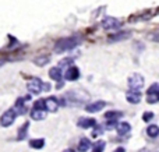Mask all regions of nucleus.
Returning <instances> with one entry per match:
<instances>
[{"label":"nucleus","instance_id":"obj_7","mask_svg":"<svg viewBox=\"0 0 159 152\" xmlns=\"http://www.w3.org/2000/svg\"><path fill=\"white\" fill-rule=\"evenodd\" d=\"M126 99L129 101L130 103H133V105H137V103H140V101H141V92H140V89H130V91L126 94Z\"/></svg>","mask_w":159,"mask_h":152},{"label":"nucleus","instance_id":"obj_4","mask_svg":"<svg viewBox=\"0 0 159 152\" xmlns=\"http://www.w3.org/2000/svg\"><path fill=\"white\" fill-rule=\"evenodd\" d=\"M129 87L130 89H141L144 87V77L141 74H138V73L133 74L129 78Z\"/></svg>","mask_w":159,"mask_h":152},{"label":"nucleus","instance_id":"obj_20","mask_svg":"<svg viewBox=\"0 0 159 152\" xmlns=\"http://www.w3.org/2000/svg\"><path fill=\"white\" fill-rule=\"evenodd\" d=\"M50 59L48 57V56H41V57H36L34 59V63L36 64V66H45V64L49 63Z\"/></svg>","mask_w":159,"mask_h":152},{"label":"nucleus","instance_id":"obj_26","mask_svg":"<svg viewBox=\"0 0 159 152\" xmlns=\"http://www.w3.org/2000/svg\"><path fill=\"white\" fill-rule=\"evenodd\" d=\"M143 119H144V122H149V120L154 119V113H152V112H145Z\"/></svg>","mask_w":159,"mask_h":152},{"label":"nucleus","instance_id":"obj_23","mask_svg":"<svg viewBox=\"0 0 159 152\" xmlns=\"http://www.w3.org/2000/svg\"><path fill=\"white\" fill-rule=\"evenodd\" d=\"M103 150H105V141H98L93 145L92 152H103Z\"/></svg>","mask_w":159,"mask_h":152},{"label":"nucleus","instance_id":"obj_5","mask_svg":"<svg viewBox=\"0 0 159 152\" xmlns=\"http://www.w3.org/2000/svg\"><path fill=\"white\" fill-rule=\"evenodd\" d=\"M147 102L152 103V105L159 102V84H154V85L148 89V94H147Z\"/></svg>","mask_w":159,"mask_h":152},{"label":"nucleus","instance_id":"obj_16","mask_svg":"<svg viewBox=\"0 0 159 152\" xmlns=\"http://www.w3.org/2000/svg\"><path fill=\"white\" fill-rule=\"evenodd\" d=\"M91 147H92V145H91V141L88 138H81L80 140V144H78V151L80 152H87Z\"/></svg>","mask_w":159,"mask_h":152},{"label":"nucleus","instance_id":"obj_12","mask_svg":"<svg viewBox=\"0 0 159 152\" xmlns=\"http://www.w3.org/2000/svg\"><path fill=\"white\" fill-rule=\"evenodd\" d=\"M77 126H78V127H81V128L95 127V126H96V120L95 119H88V117H82V119L78 120Z\"/></svg>","mask_w":159,"mask_h":152},{"label":"nucleus","instance_id":"obj_19","mask_svg":"<svg viewBox=\"0 0 159 152\" xmlns=\"http://www.w3.org/2000/svg\"><path fill=\"white\" fill-rule=\"evenodd\" d=\"M147 134H148L151 138H155V137L159 136V127H158L157 124L148 126V128H147Z\"/></svg>","mask_w":159,"mask_h":152},{"label":"nucleus","instance_id":"obj_3","mask_svg":"<svg viewBox=\"0 0 159 152\" xmlns=\"http://www.w3.org/2000/svg\"><path fill=\"white\" fill-rule=\"evenodd\" d=\"M27 88L31 94L38 95V94H41L42 89H43V84H42V81L39 80V78H31L27 84Z\"/></svg>","mask_w":159,"mask_h":152},{"label":"nucleus","instance_id":"obj_13","mask_svg":"<svg viewBox=\"0 0 159 152\" xmlns=\"http://www.w3.org/2000/svg\"><path fill=\"white\" fill-rule=\"evenodd\" d=\"M49 77L55 81H61L63 78V73H61L60 67H53V69L49 70Z\"/></svg>","mask_w":159,"mask_h":152},{"label":"nucleus","instance_id":"obj_10","mask_svg":"<svg viewBox=\"0 0 159 152\" xmlns=\"http://www.w3.org/2000/svg\"><path fill=\"white\" fill-rule=\"evenodd\" d=\"M105 106H106V102H103V101H96V102H93V103H88V105L85 106V110L89 112V113H95V112L102 110Z\"/></svg>","mask_w":159,"mask_h":152},{"label":"nucleus","instance_id":"obj_18","mask_svg":"<svg viewBox=\"0 0 159 152\" xmlns=\"http://www.w3.org/2000/svg\"><path fill=\"white\" fill-rule=\"evenodd\" d=\"M123 116V113L121 112H107L106 114H105V119L109 120V122H116L117 119H120V117Z\"/></svg>","mask_w":159,"mask_h":152},{"label":"nucleus","instance_id":"obj_11","mask_svg":"<svg viewBox=\"0 0 159 152\" xmlns=\"http://www.w3.org/2000/svg\"><path fill=\"white\" fill-rule=\"evenodd\" d=\"M59 106H60V103L55 96H49L45 99V108L49 112H56L59 109Z\"/></svg>","mask_w":159,"mask_h":152},{"label":"nucleus","instance_id":"obj_15","mask_svg":"<svg viewBox=\"0 0 159 152\" xmlns=\"http://www.w3.org/2000/svg\"><path fill=\"white\" fill-rule=\"evenodd\" d=\"M116 130H117V133L120 134V136H124V134H127L131 130V126H130L129 123H119V124L116 126Z\"/></svg>","mask_w":159,"mask_h":152},{"label":"nucleus","instance_id":"obj_17","mask_svg":"<svg viewBox=\"0 0 159 152\" xmlns=\"http://www.w3.org/2000/svg\"><path fill=\"white\" fill-rule=\"evenodd\" d=\"M31 148L34 150H41V148L45 147V140L43 138H35V140H31L30 141Z\"/></svg>","mask_w":159,"mask_h":152},{"label":"nucleus","instance_id":"obj_8","mask_svg":"<svg viewBox=\"0 0 159 152\" xmlns=\"http://www.w3.org/2000/svg\"><path fill=\"white\" fill-rule=\"evenodd\" d=\"M64 78H66L67 81H75V80H78L80 78V70H78V67H69V69L66 70V73H64V75H63Z\"/></svg>","mask_w":159,"mask_h":152},{"label":"nucleus","instance_id":"obj_1","mask_svg":"<svg viewBox=\"0 0 159 152\" xmlns=\"http://www.w3.org/2000/svg\"><path fill=\"white\" fill-rule=\"evenodd\" d=\"M81 36L80 35H73V36H67V38H61L59 39L55 43V52L56 53H63L66 50H71L75 46H78L81 43Z\"/></svg>","mask_w":159,"mask_h":152},{"label":"nucleus","instance_id":"obj_6","mask_svg":"<svg viewBox=\"0 0 159 152\" xmlns=\"http://www.w3.org/2000/svg\"><path fill=\"white\" fill-rule=\"evenodd\" d=\"M119 27H120V21L115 17H105L102 20V28L105 29H116Z\"/></svg>","mask_w":159,"mask_h":152},{"label":"nucleus","instance_id":"obj_25","mask_svg":"<svg viewBox=\"0 0 159 152\" xmlns=\"http://www.w3.org/2000/svg\"><path fill=\"white\" fill-rule=\"evenodd\" d=\"M34 108L36 109H45V99H39L34 103Z\"/></svg>","mask_w":159,"mask_h":152},{"label":"nucleus","instance_id":"obj_24","mask_svg":"<svg viewBox=\"0 0 159 152\" xmlns=\"http://www.w3.org/2000/svg\"><path fill=\"white\" fill-rule=\"evenodd\" d=\"M148 39L152 42H157V43H159V32H151L148 34Z\"/></svg>","mask_w":159,"mask_h":152},{"label":"nucleus","instance_id":"obj_27","mask_svg":"<svg viewBox=\"0 0 159 152\" xmlns=\"http://www.w3.org/2000/svg\"><path fill=\"white\" fill-rule=\"evenodd\" d=\"M113 152H126V150H124L123 147H120V148H117L116 151H113Z\"/></svg>","mask_w":159,"mask_h":152},{"label":"nucleus","instance_id":"obj_22","mask_svg":"<svg viewBox=\"0 0 159 152\" xmlns=\"http://www.w3.org/2000/svg\"><path fill=\"white\" fill-rule=\"evenodd\" d=\"M28 127H30V123L27 122L24 126H22V128H20V131H18V140H24L25 137H27Z\"/></svg>","mask_w":159,"mask_h":152},{"label":"nucleus","instance_id":"obj_21","mask_svg":"<svg viewBox=\"0 0 159 152\" xmlns=\"http://www.w3.org/2000/svg\"><path fill=\"white\" fill-rule=\"evenodd\" d=\"M130 36V32H119L116 35H112L110 41H121V39H127Z\"/></svg>","mask_w":159,"mask_h":152},{"label":"nucleus","instance_id":"obj_14","mask_svg":"<svg viewBox=\"0 0 159 152\" xmlns=\"http://www.w3.org/2000/svg\"><path fill=\"white\" fill-rule=\"evenodd\" d=\"M31 117H32V120H43L45 117H46V112H45L43 109L34 108L32 110H31Z\"/></svg>","mask_w":159,"mask_h":152},{"label":"nucleus","instance_id":"obj_28","mask_svg":"<svg viewBox=\"0 0 159 152\" xmlns=\"http://www.w3.org/2000/svg\"><path fill=\"white\" fill-rule=\"evenodd\" d=\"M63 152H75V151L74 150H70V148H69V150H64Z\"/></svg>","mask_w":159,"mask_h":152},{"label":"nucleus","instance_id":"obj_9","mask_svg":"<svg viewBox=\"0 0 159 152\" xmlns=\"http://www.w3.org/2000/svg\"><path fill=\"white\" fill-rule=\"evenodd\" d=\"M67 98H70V99H73V101H77V102H84V101L89 99V95L84 94V92H81V91H70L69 94H67Z\"/></svg>","mask_w":159,"mask_h":152},{"label":"nucleus","instance_id":"obj_2","mask_svg":"<svg viewBox=\"0 0 159 152\" xmlns=\"http://www.w3.org/2000/svg\"><path fill=\"white\" fill-rule=\"evenodd\" d=\"M17 114L18 113H17L16 109H8V110H6L4 113L2 114V117H0V126H3V127L11 126L14 123V120H16Z\"/></svg>","mask_w":159,"mask_h":152}]
</instances>
